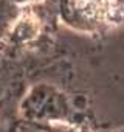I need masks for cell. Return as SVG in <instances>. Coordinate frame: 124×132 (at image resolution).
Listing matches in <instances>:
<instances>
[]
</instances>
